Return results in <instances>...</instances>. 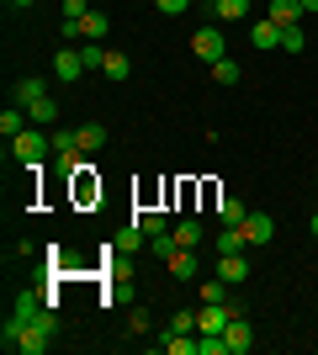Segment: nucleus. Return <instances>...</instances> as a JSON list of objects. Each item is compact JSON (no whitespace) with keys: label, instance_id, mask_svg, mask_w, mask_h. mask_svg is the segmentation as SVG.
Here are the masks:
<instances>
[{"label":"nucleus","instance_id":"obj_34","mask_svg":"<svg viewBox=\"0 0 318 355\" xmlns=\"http://www.w3.org/2000/svg\"><path fill=\"white\" fill-rule=\"evenodd\" d=\"M154 6H159V11H165V16H181L186 6H191V0H154Z\"/></svg>","mask_w":318,"mask_h":355},{"label":"nucleus","instance_id":"obj_15","mask_svg":"<svg viewBox=\"0 0 318 355\" xmlns=\"http://www.w3.org/2000/svg\"><path fill=\"white\" fill-rule=\"evenodd\" d=\"M170 234H175V244H181V250H197V244H202V223H197V218H181Z\"/></svg>","mask_w":318,"mask_h":355},{"label":"nucleus","instance_id":"obj_19","mask_svg":"<svg viewBox=\"0 0 318 355\" xmlns=\"http://www.w3.org/2000/svg\"><path fill=\"white\" fill-rule=\"evenodd\" d=\"M218 218H223V223H228V228H239V223H244V218H249V207H244L239 196H223V207H218Z\"/></svg>","mask_w":318,"mask_h":355},{"label":"nucleus","instance_id":"obj_36","mask_svg":"<svg viewBox=\"0 0 318 355\" xmlns=\"http://www.w3.org/2000/svg\"><path fill=\"white\" fill-rule=\"evenodd\" d=\"M308 228H313V239H318V212H313V223H308Z\"/></svg>","mask_w":318,"mask_h":355},{"label":"nucleus","instance_id":"obj_7","mask_svg":"<svg viewBox=\"0 0 318 355\" xmlns=\"http://www.w3.org/2000/svg\"><path fill=\"white\" fill-rule=\"evenodd\" d=\"M239 228H244V239H249V250H255V244H271V239H276V223L265 218V212H249Z\"/></svg>","mask_w":318,"mask_h":355},{"label":"nucleus","instance_id":"obj_29","mask_svg":"<svg viewBox=\"0 0 318 355\" xmlns=\"http://www.w3.org/2000/svg\"><path fill=\"white\" fill-rule=\"evenodd\" d=\"M53 170L59 175H80V154H53Z\"/></svg>","mask_w":318,"mask_h":355},{"label":"nucleus","instance_id":"obj_17","mask_svg":"<svg viewBox=\"0 0 318 355\" xmlns=\"http://www.w3.org/2000/svg\"><path fill=\"white\" fill-rule=\"evenodd\" d=\"M27 117L37 122V128H48V122H59V101H53V96H43V101L27 106Z\"/></svg>","mask_w":318,"mask_h":355},{"label":"nucleus","instance_id":"obj_37","mask_svg":"<svg viewBox=\"0 0 318 355\" xmlns=\"http://www.w3.org/2000/svg\"><path fill=\"white\" fill-rule=\"evenodd\" d=\"M11 6H32V0H11Z\"/></svg>","mask_w":318,"mask_h":355},{"label":"nucleus","instance_id":"obj_24","mask_svg":"<svg viewBox=\"0 0 318 355\" xmlns=\"http://www.w3.org/2000/svg\"><path fill=\"white\" fill-rule=\"evenodd\" d=\"M53 154H80V128H75V133L59 128V133H53Z\"/></svg>","mask_w":318,"mask_h":355},{"label":"nucleus","instance_id":"obj_9","mask_svg":"<svg viewBox=\"0 0 318 355\" xmlns=\"http://www.w3.org/2000/svg\"><path fill=\"white\" fill-rule=\"evenodd\" d=\"M43 96H48V85L37 80V74H27V80H16V85H11V101L16 106H32V101H43Z\"/></svg>","mask_w":318,"mask_h":355},{"label":"nucleus","instance_id":"obj_30","mask_svg":"<svg viewBox=\"0 0 318 355\" xmlns=\"http://www.w3.org/2000/svg\"><path fill=\"white\" fill-rule=\"evenodd\" d=\"M127 329H133L138 340H143V334H149V313H143V308H133V313H127Z\"/></svg>","mask_w":318,"mask_h":355},{"label":"nucleus","instance_id":"obj_21","mask_svg":"<svg viewBox=\"0 0 318 355\" xmlns=\"http://www.w3.org/2000/svg\"><path fill=\"white\" fill-rule=\"evenodd\" d=\"M281 48H287V53H303V48H308V32H303V21L281 27Z\"/></svg>","mask_w":318,"mask_h":355},{"label":"nucleus","instance_id":"obj_35","mask_svg":"<svg viewBox=\"0 0 318 355\" xmlns=\"http://www.w3.org/2000/svg\"><path fill=\"white\" fill-rule=\"evenodd\" d=\"M297 6H303V16H313V11H318V0H297Z\"/></svg>","mask_w":318,"mask_h":355},{"label":"nucleus","instance_id":"obj_28","mask_svg":"<svg viewBox=\"0 0 318 355\" xmlns=\"http://www.w3.org/2000/svg\"><path fill=\"white\" fill-rule=\"evenodd\" d=\"M80 59H85V69H101V64H106V48L101 43H80Z\"/></svg>","mask_w":318,"mask_h":355},{"label":"nucleus","instance_id":"obj_38","mask_svg":"<svg viewBox=\"0 0 318 355\" xmlns=\"http://www.w3.org/2000/svg\"><path fill=\"white\" fill-rule=\"evenodd\" d=\"M207 6H218V0H207Z\"/></svg>","mask_w":318,"mask_h":355},{"label":"nucleus","instance_id":"obj_16","mask_svg":"<svg viewBox=\"0 0 318 355\" xmlns=\"http://www.w3.org/2000/svg\"><path fill=\"white\" fill-rule=\"evenodd\" d=\"M244 250H249L244 228H228V223H223V234H218V254H244Z\"/></svg>","mask_w":318,"mask_h":355},{"label":"nucleus","instance_id":"obj_14","mask_svg":"<svg viewBox=\"0 0 318 355\" xmlns=\"http://www.w3.org/2000/svg\"><path fill=\"white\" fill-rule=\"evenodd\" d=\"M27 106H6V112H0V133L6 138H16V133H27Z\"/></svg>","mask_w":318,"mask_h":355},{"label":"nucleus","instance_id":"obj_31","mask_svg":"<svg viewBox=\"0 0 318 355\" xmlns=\"http://www.w3.org/2000/svg\"><path fill=\"white\" fill-rule=\"evenodd\" d=\"M85 11H91V0H64V21H80Z\"/></svg>","mask_w":318,"mask_h":355},{"label":"nucleus","instance_id":"obj_13","mask_svg":"<svg viewBox=\"0 0 318 355\" xmlns=\"http://www.w3.org/2000/svg\"><path fill=\"white\" fill-rule=\"evenodd\" d=\"M112 244H117V254H138L143 244H149V234H143V223H133V228H122Z\"/></svg>","mask_w":318,"mask_h":355},{"label":"nucleus","instance_id":"obj_11","mask_svg":"<svg viewBox=\"0 0 318 355\" xmlns=\"http://www.w3.org/2000/svg\"><path fill=\"white\" fill-rule=\"evenodd\" d=\"M265 16H271L276 27H292V21H303V6H297V0H271Z\"/></svg>","mask_w":318,"mask_h":355},{"label":"nucleus","instance_id":"obj_25","mask_svg":"<svg viewBox=\"0 0 318 355\" xmlns=\"http://www.w3.org/2000/svg\"><path fill=\"white\" fill-rule=\"evenodd\" d=\"M212 80H218V85H233V80H239V64H233V59L223 53V59L212 64Z\"/></svg>","mask_w":318,"mask_h":355},{"label":"nucleus","instance_id":"obj_2","mask_svg":"<svg viewBox=\"0 0 318 355\" xmlns=\"http://www.w3.org/2000/svg\"><path fill=\"white\" fill-rule=\"evenodd\" d=\"M48 148H53V133H37V128H27V133H16V138H11L16 164H27V170H37V164L48 159Z\"/></svg>","mask_w":318,"mask_h":355},{"label":"nucleus","instance_id":"obj_6","mask_svg":"<svg viewBox=\"0 0 318 355\" xmlns=\"http://www.w3.org/2000/svg\"><path fill=\"white\" fill-rule=\"evenodd\" d=\"M53 74H59L64 85H75L80 74H85V59H80V48H59V53H53Z\"/></svg>","mask_w":318,"mask_h":355},{"label":"nucleus","instance_id":"obj_26","mask_svg":"<svg viewBox=\"0 0 318 355\" xmlns=\"http://www.w3.org/2000/svg\"><path fill=\"white\" fill-rule=\"evenodd\" d=\"M138 223H143V234H149V239L170 234V218H165V212H143V218H138Z\"/></svg>","mask_w":318,"mask_h":355},{"label":"nucleus","instance_id":"obj_39","mask_svg":"<svg viewBox=\"0 0 318 355\" xmlns=\"http://www.w3.org/2000/svg\"><path fill=\"white\" fill-rule=\"evenodd\" d=\"M265 6H271V0H265Z\"/></svg>","mask_w":318,"mask_h":355},{"label":"nucleus","instance_id":"obj_1","mask_svg":"<svg viewBox=\"0 0 318 355\" xmlns=\"http://www.w3.org/2000/svg\"><path fill=\"white\" fill-rule=\"evenodd\" d=\"M53 340H59V308H43L27 329H21V345H16V350L21 355H43Z\"/></svg>","mask_w":318,"mask_h":355},{"label":"nucleus","instance_id":"obj_3","mask_svg":"<svg viewBox=\"0 0 318 355\" xmlns=\"http://www.w3.org/2000/svg\"><path fill=\"white\" fill-rule=\"evenodd\" d=\"M239 318V302H202L197 308V334H223Z\"/></svg>","mask_w":318,"mask_h":355},{"label":"nucleus","instance_id":"obj_5","mask_svg":"<svg viewBox=\"0 0 318 355\" xmlns=\"http://www.w3.org/2000/svg\"><path fill=\"white\" fill-rule=\"evenodd\" d=\"M223 340H228V355H249V350H255V329L244 324V313L223 329Z\"/></svg>","mask_w":318,"mask_h":355},{"label":"nucleus","instance_id":"obj_33","mask_svg":"<svg viewBox=\"0 0 318 355\" xmlns=\"http://www.w3.org/2000/svg\"><path fill=\"white\" fill-rule=\"evenodd\" d=\"M223 276H218V282H207V286H202V302H223Z\"/></svg>","mask_w":318,"mask_h":355},{"label":"nucleus","instance_id":"obj_22","mask_svg":"<svg viewBox=\"0 0 318 355\" xmlns=\"http://www.w3.org/2000/svg\"><path fill=\"white\" fill-rule=\"evenodd\" d=\"M101 74H106V80H127V74H133V64H127V53H106Z\"/></svg>","mask_w":318,"mask_h":355},{"label":"nucleus","instance_id":"obj_10","mask_svg":"<svg viewBox=\"0 0 318 355\" xmlns=\"http://www.w3.org/2000/svg\"><path fill=\"white\" fill-rule=\"evenodd\" d=\"M249 43H255L260 53H265V48H281V27L265 16V21H255V27H249Z\"/></svg>","mask_w":318,"mask_h":355},{"label":"nucleus","instance_id":"obj_8","mask_svg":"<svg viewBox=\"0 0 318 355\" xmlns=\"http://www.w3.org/2000/svg\"><path fill=\"white\" fill-rule=\"evenodd\" d=\"M218 276H223L228 286L249 282V254H218Z\"/></svg>","mask_w":318,"mask_h":355},{"label":"nucleus","instance_id":"obj_23","mask_svg":"<svg viewBox=\"0 0 318 355\" xmlns=\"http://www.w3.org/2000/svg\"><path fill=\"white\" fill-rule=\"evenodd\" d=\"M101 144H106V128H101V122H91V128H80V154H96Z\"/></svg>","mask_w":318,"mask_h":355},{"label":"nucleus","instance_id":"obj_18","mask_svg":"<svg viewBox=\"0 0 318 355\" xmlns=\"http://www.w3.org/2000/svg\"><path fill=\"white\" fill-rule=\"evenodd\" d=\"M249 6H255V0H218L212 16H218V21H239V16H249Z\"/></svg>","mask_w":318,"mask_h":355},{"label":"nucleus","instance_id":"obj_27","mask_svg":"<svg viewBox=\"0 0 318 355\" xmlns=\"http://www.w3.org/2000/svg\"><path fill=\"white\" fill-rule=\"evenodd\" d=\"M197 355H228V340H223V334H202V340H197Z\"/></svg>","mask_w":318,"mask_h":355},{"label":"nucleus","instance_id":"obj_4","mask_svg":"<svg viewBox=\"0 0 318 355\" xmlns=\"http://www.w3.org/2000/svg\"><path fill=\"white\" fill-rule=\"evenodd\" d=\"M191 53H197V59H207V64H218V59H223V32H218V27H197Z\"/></svg>","mask_w":318,"mask_h":355},{"label":"nucleus","instance_id":"obj_32","mask_svg":"<svg viewBox=\"0 0 318 355\" xmlns=\"http://www.w3.org/2000/svg\"><path fill=\"white\" fill-rule=\"evenodd\" d=\"M170 329H175V334H191V329H197V313H175V318H170Z\"/></svg>","mask_w":318,"mask_h":355},{"label":"nucleus","instance_id":"obj_20","mask_svg":"<svg viewBox=\"0 0 318 355\" xmlns=\"http://www.w3.org/2000/svg\"><path fill=\"white\" fill-rule=\"evenodd\" d=\"M159 350H165V355H197V340H186V334H175V329H170L165 340H159Z\"/></svg>","mask_w":318,"mask_h":355},{"label":"nucleus","instance_id":"obj_12","mask_svg":"<svg viewBox=\"0 0 318 355\" xmlns=\"http://www.w3.org/2000/svg\"><path fill=\"white\" fill-rule=\"evenodd\" d=\"M165 270L175 276V282H191V276H197V254H191V250H175L165 260Z\"/></svg>","mask_w":318,"mask_h":355}]
</instances>
